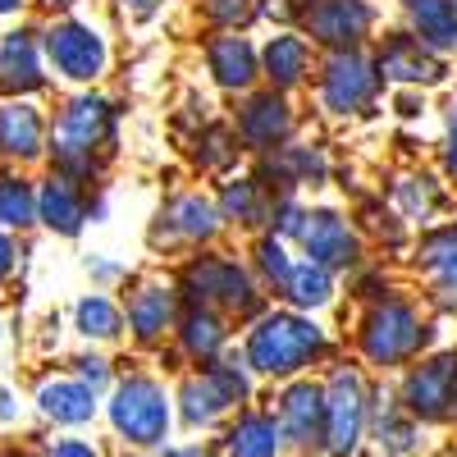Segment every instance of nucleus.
<instances>
[{
    "mask_svg": "<svg viewBox=\"0 0 457 457\" xmlns=\"http://www.w3.org/2000/svg\"><path fill=\"white\" fill-rule=\"evenodd\" d=\"M316 353H325V334L297 316H265L247 338V361L261 375H288L307 366Z\"/></svg>",
    "mask_w": 457,
    "mask_h": 457,
    "instance_id": "f257e3e1",
    "label": "nucleus"
},
{
    "mask_svg": "<svg viewBox=\"0 0 457 457\" xmlns=\"http://www.w3.org/2000/svg\"><path fill=\"white\" fill-rule=\"evenodd\" d=\"M110 426L137 448H156L170 435V398L156 379L133 375L110 398Z\"/></svg>",
    "mask_w": 457,
    "mask_h": 457,
    "instance_id": "f03ea898",
    "label": "nucleus"
},
{
    "mask_svg": "<svg viewBox=\"0 0 457 457\" xmlns=\"http://www.w3.org/2000/svg\"><path fill=\"white\" fill-rule=\"evenodd\" d=\"M110 137V105L101 96H79L69 101L55 120V161L64 174H87L92 151Z\"/></svg>",
    "mask_w": 457,
    "mask_h": 457,
    "instance_id": "7ed1b4c3",
    "label": "nucleus"
},
{
    "mask_svg": "<svg viewBox=\"0 0 457 457\" xmlns=\"http://www.w3.org/2000/svg\"><path fill=\"white\" fill-rule=\"evenodd\" d=\"M46 60L55 64V73L73 83H92L96 73L105 69V42L92 23L79 19H60L46 28Z\"/></svg>",
    "mask_w": 457,
    "mask_h": 457,
    "instance_id": "20e7f679",
    "label": "nucleus"
},
{
    "mask_svg": "<svg viewBox=\"0 0 457 457\" xmlns=\"http://www.w3.org/2000/svg\"><path fill=\"white\" fill-rule=\"evenodd\" d=\"M421 338H426V329H421V320H416V312L403 307V302H385V307L366 320L361 348L375 366H398L421 348Z\"/></svg>",
    "mask_w": 457,
    "mask_h": 457,
    "instance_id": "39448f33",
    "label": "nucleus"
},
{
    "mask_svg": "<svg viewBox=\"0 0 457 457\" xmlns=\"http://www.w3.org/2000/svg\"><path fill=\"white\" fill-rule=\"evenodd\" d=\"M243 398H247V375L238 366H211L183 385V421L187 426H215Z\"/></svg>",
    "mask_w": 457,
    "mask_h": 457,
    "instance_id": "423d86ee",
    "label": "nucleus"
},
{
    "mask_svg": "<svg viewBox=\"0 0 457 457\" xmlns=\"http://www.w3.org/2000/svg\"><path fill=\"white\" fill-rule=\"evenodd\" d=\"M325 407H329V430L325 444L334 457H348L361 444L366 430V385L357 370H334L329 389H325Z\"/></svg>",
    "mask_w": 457,
    "mask_h": 457,
    "instance_id": "0eeeda50",
    "label": "nucleus"
},
{
    "mask_svg": "<svg viewBox=\"0 0 457 457\" xmlns=\"http://www.w3.org/2000/svg\"><path fill=\"white\" fill-rule=\"evenodd\" d=\"M453 398H457V357H435L426 366H416L407 375V389H403V403L411 416L421 421H444L453 411Z\"/></svg>",
    "mask_w": 457,
    "mask_h": 457,
    "instance_id": "6e6552de",
    "label": "nucleus"
},
{
    "mask_svg": "<svg viewBox=\"0 0 457 457\" xmlns=\"http://www.w3.org/2000/svg\"><path fill=\"white\" fill-rule=\"evenodd\" d=\"M279 430L302 444V448H316L329 430V407H325V389L316 385H293L279 403Z\"/></svg>",
    "mask_w": 457,
    "mask_h": 457,
    "instance_id": "1a4fd4ad",
    "label": "nucleus"
},
{
    "mask_svg": "<svg viewBox=\"0 0 457 457\" xmlns=\"http://www.w3.org/2000/svg\"><path fill=\"white\" fill-rule=\"evenodd\" d=\"M187 288H193L197 297H206V302L234 307V312H247V307H252V284H247V275L238 270L234 261H220V256L197 261L193 270H187Z\"/></svg>",
    "mask_w": 457,
    "mask_h": 457,
    "instance_id": "9d476101",
    "label": "nucleus"
},
{
    "mask_svg": "<svg viewBox=\"0 0 457 457\" xmlns=\"http://www.w3.org/2000/svg\"><path fill=\"white\" fill-rule=\"evenodd\" d=\"M312 37L325 46H357L370 32V10L361 0H320V5L307 14Z\"/></svg>",
    "mask_w": 457,
    "mask_h": 457,
    "instance_id": "9b49d317",
    "label": "nucleus"
},
{
    "mask_svg": "<svg viewBox=\"0 0 457 457\" xmlns=\"http://www.w3.org/2000/svg\"><path fill=\"white\" fill-rule=\"evenodd\" d=\"M370 92H375V73H370V64H366L361 55H338V60H329L325 87H320V96H325L329 110H338V114L361 110V105L370 101Z\"/></svg>",
    "mask_w": 457,
    "mask_h": 457,
    "instance_id": "f8f14e48",
    "label": "nucleus"
},
{
    "mask_svg": "<svg viewBox=\"0 0 457 457\" xmlns=\"http://www.w3.org/2000/svg\"><path fill=\"white\" fill-rule=\"evenodd\" d=\"M302 247L312 252V261L316 265H348V261H357V238H353V228L343 224L334 211H316V215H307V224H302Z\"/></svg>",
    "mask_w": 457,
    "mask_h": 457,
    "instance_id": "ddd939ff",
    "label": "nucleus"
},
{
    "mask_svg": "<svg viewBox=\"0 0 457 457\" xmlns=\"http://www.w3.org/2000/svg\"><path fill=\"white\" fill-rule=\"evenodd\" d=\"M42 142H46V124L37 114V105H28V101L0 105V156L32 161V156H42Z\"/></svg>",
    "mask_w": 457,
    "mask_h": 457,
    "instance_id": "4468645a",
    "label": "nucleus"
},
{
    "mask_svg": "<svg viewBox=\"0 0 457 457\" xmlns=\"http://www.w3.org/2000/svg\"><path fill=\"white\" fill-rule=\"evenodd\" d=\"M42 55H37L32 32H5L0 37V92H37L42 87Z\"/></svg>",
    "mask_w": 457,
    "mask_h": 457,
    "instance_id": "2eb2a0df",
    "label": "nucleus"
},
{
    "mask_svg": "<svg viewBox=\"0 0 457 457\" xmlns=\"http://www.w3.org/2000/svg\"><path fill=\"white\" fill-rule=\"evenodd\" d=\"M37 220H42L46 228H55V234H64V238L83 228L87 206H83L79 183H73L69 174H51L42 183V193H37Z\"/></svg>",
    "mask_w": 457,
    "mask_h": 457,
    "instance_id": "dca6fc26",
    "label": "nucleus"
},
{
    "mask_svg": "<svg viewBox=\"0 0 457 457\" xmlns=\"http://www.w3.org/2000/svg\"><path fill=\"white\" fill-rule=\"evenodd\" d=\"M379 73L394 83H439L444 64L426 51V42H416V37H389L385 51H379Z\"/></svg>",
    "mask_w": 457,
    "mask_h": 457,
    "instance_id": "f3484780",
    "label": "nucleus"
},
{
    "mask_svg": "<svg viewBox=\"0 0 457 457\" xmlns=\"http://www.w3.org/2000/svg\"><path fill=\"white\" fill-rule=\"evenodd\" d=\"M42 416H51L55 426H87L96 416V389H87L83 379H51L37 394Z\"/></svg>",
    "mask_w": 457,
    "mask_h": 457,
    "instance_id": "a211bd4d",
    "label": "nucleus"
},
{
    "mask_svg": "<svg viewBox=\"0 0 457 457\" xmlns=\"http://www.w3.org/2000/svg\"><path fill=\"white\" fill-rule=\"evenodd\" d=\"M279 448H284V430L261 411H247L224 439L228 457H279Z\"/></svg>",
    "mask_w": 457,
    "mask_h": 457,
    "instance_id": "6ab92c4d",
    "label": "nucleus"
},
{
    "mask_svg": "<svg viewBox=\"0 0 457 457\" xmlns=\"http://www.w3.org/2000/svg\"><path fill=\"white\" fill-rule=\"evenodd\" d=\"M170 320H174V293L170 288H137L133 293V302H129V325H133V334L142 338V343H156L165 329H170Z\"/></svg>",
    "mask_w": 457,
    "mask_h": 457,
    "instance_id": "aec40b11",
    "label": "nucleus"
},
{
    "mask_svg": "<svg viewBox=\"0 0 457 457\" xmlns=\"http://www.w3.org/2000/svg\"><path fill=\"white\" fill-rule=\"evenodd\" d=\"M407 10H411V23L426 46H435V51L457 46V5L453 0H411Z\"/></svg>",
    "mask_w": 457,
    "mask_h": 457,
    "instance_id": "412c9836",
    "label": "nucleus"
},
{
    "mask_svg": "<svg viewBox=\"0 0 457 457\" xmlns=\"http://www.w3.org/2000/svg\"><path fill=\"white\" fill-rule=\"evenodd\" d=\"M206 55H211V73L224 87H247L256 79V55L243 37H215Z\"/></svg>",
    "mask_w": 457,
    "mask_h": 457,
    "instance_id": "4be33fe9",
    "label": "nucleus"
},
{
    "mask_svg": "<svg viewBox=\"0 0 457 457\" xmlns=\"http://www.w3.org/2000/svg\"><path fill=\"white\" fill-rule=\"evenodd\" d=\"M421 265H426V275L435 279V288H439L448 302H457V224H453V228H439V234L426 238Z\"/></svg>",
    "mask_w": 457,
    "mask_h": 457,
    "instance_id": "5701e85b",
    "label": "nucleus"
},
{
    "mask_svg": "<svg viewBox=\"0 0 457 457\" xmlns=\"http://www.w3.org/2000/svg\"><path fill=\"white\" fill-rule=\"evenodd\" d=\"M243 137L252 146H275L284 133H288V105L279 96H256L247 110H243Z\"/></svg>",
    "mask_w": 457,
    "mask_h": 457,
    "instance_id": "b1692460",
    "label": "nucleus"
},
{
    "mask_svg": "<svg viewBox=\"0 0 457 457\" xmlns=\"http://www.w3.org/2000/svg\"><path fill=\"white\" fill-rule=\"evenodd\" d=\"M37 224V193L28 179L19 174H0V228H28Z\"/></svg>",
    "mask_w": 457,
    "mask_h": 457,
    "instance_id": "393cba45",
    "label": "nucleus"
},
{
    "mask_svg": "<svg viewBox=\"0 0 457 457\" xmlns=\"http://www.w3.org/2000/svg\"><path fill=\"white\" fill-rule=\"evenodd\" d=\"M265 69H270V79L279 87L302 83V73H307V46H302V37H275L265 46Z\"/></svg>",
    "mask_w": 457,
    "mask_h": 457,
    "instance_id": "a878e982",
    "label": "nucleus"
},
{
    "mask_svg": "<svg viewBox=\"0 0 457 457\" xmlns=\"http://www.w3.org/2000/svg\"><path fill=\"white\" fill-rule=\"evenodd\" d=\"M165 220H170L174 234H183V238H211L215 224H220V215H215V206L206 197H179Z\"/></svg>",
    "mask_w": 457,
    "mask_h": 457,
    "instance_id": "bb28decb",
    "label": "nucleus"
},
{
    "mask_svg": "<svg viewBox=\"0 0 457 457\" xmlns=\"http://www.w3.org/2000/svg\"><path fill=\"white\" fill-rule=\"evenodd\" d=\"M284 293L297 302V307H320V302H329V270L316 265V261H302V265H293Z\"/></svg>",
    "mask_w": 457,
    "mask_h": 457,
    "instance_id": "cd10ccee",
    "label": "nucleus"
},
{
    "mask_svg": "<svg viewBox=\"0 0 457 457\" xmlns=\"http://www.w3.org/2000/svg\"><path fill=\"white\" fill-rule=\"evenodd\" d=\"M375 444L385 448L389 457H403V453H416V421H411V411L403 416L398 407H385L379 411V421H375Z\"/></svg>",
    "mask_w": 457,
    "mask_h": 457,
    "instance_id": "c85d7f7f",
    "label": "nucleus"
},
{
    "mask_svg": "<svg viewBox=\"0 0 457 457\" xmlns=\"http://www.w3.org/2000/svg\"><path fill=\"white\" fill-rule=\"evenodd\" d=\"M220 343H224V329L211 312H193L183 320V348L187 357H197V361H211L220 353Z\"/></svg>",
    "mask_w": 457,
    "mask_h": 457,
    "instance_id": "c756f323",
    "label": "nucleus"
},
{
    "mask_svg": "<svg viewBox=\"0 0 457 457\" xmlns=\"http://www.w3.org/2000/svg\"><path fill=\"white\" fill-rule=\"evenodd\" d=\"M73 316H79V329L87 338H114V334H120V307H114L110 297H101V293L83 297Z\"/></svg>",
    "mask_w": 457,
    "mask_h": 457,
    "instance_id": "7c9ffc66",
    "label": "nucleus"
},
{
    "mask_svg": "<svg viewBox=\"0 0 457 457\" xmlns=\"http://www.w3.org/2000/svg\"><path fill=\"white\" fill-rule=\"evenodd\" d=\"M394 197H398V206L407 211V215H430L435 211V202H439V193H435V183L430 179H403L398 187H394Z\"/></svg>",
    "mask_w": 457,
    "mask_h": 457,
    "instance_id": "2f4dec72",
    "label": "nucleus"
},
{
    "mask_svg": "<svg viewBox=\"0 0 457 457\" xmlns=\"http://www.w3.org/2000/svg\"><path fill=\"white\" fill-rule=\"evenodd\" d=\"M224 206H228V215H238L243 224H256L261 220V202H256V183H234L224 193Z\"/></svg>",
    "mask_w": 457,
    "mask_h": 457,
    "instance_id": "473e14b6",
    "label": "nucleus"
},
{
    "mask_svg": "<svg viewBox=\"0 0 457 457\" xmlns=\"http://www.w3.org/2000/svg\"><path fill=\"white\" fill-rule=\"evenodd\" d=\"M261 270H265V279H270V284L288 288L293 265H288V256H284V247H279V243H265V247H261Z\"/></svg>",
    "mask_w": 457,
    "mask_h": 457,
    "instance_id": "72a5a7b5",
    "label": "nucleus"
},
{
    "mask_svg": "<svg viewBox=\"0 0 457 457\" xmlns=\"http://www.w3.org/2000/svg\"><path fill=\"white\" fill-rule=\"evenodd\" d=\"M79 379H83L87 389H101L105 379H110V370H105V361H101V357H83V361H79Z\"/></svg>",
    "mask_w": 457,
    "mask_h": 457,
    "instance_id": "f704fd0d",
    "label": "nucleus"
},
{
    "mask_svg": "<svg viewBox=\"0 0 457 457\" xmlns=\"http://www.w3.org/2000/svg\"><path fill=\"white\" fill-rule=\"evenodd\" d=\"M46 457H96V448H92V444H83V439H60Z\"/></svg>",
    "mask_w": 457,
    "mask_h": 457,
    "instance_id": "c9c22d12",
    "label": "nucleus"
},
{
    "mask_svg": "<svg viewBox=\"0 0 457 457\" xmlns=\"http://www.w3.org/2000/svg\"><path fill=\"white\" fill-rule=\"evenodd\" d=\"M120 5H124L129 19H151V14L161 10V0H120Z\"/></svg>",
    "mask_w": 457,
    "mask_h": 457,
    "instance_id": "e433bc0d",
    "label": "nucleus"
},
{
    "mask_svg": "<svg viewBox=\"0 0 457 457\" xmlns=\"http://www.w3.org/2000/svg\"><path fill=\"white\" fill-rule=\"evenodd\" d=\"M10 270H14V243H10L5 228H0V284L10 279Z\"/></svg>",
    "mask_w": 457,
    "mask_h": 457,
    "instance_id": "4c0bfd02",
    "label": "nucleus"
},
{
    "mask_svg": "<svg viewBox=\"0 0 457 457\" xmlns=\"http://www.w3.org/2000/svg\"><path fill=\"white\" fill-rule=\"evenodd\" d=\"M215 19H243V0H211L206 5Z\"/></svg>",
    "mask_w": 457,
    "mask_h": 457,
    "instance_id": "58836bf2",
    "label": "nucleus"
},
{
    "mask_svg": "<svg viewBox=\"0 0 457 457\" xmlns=\"http://www.w3.org/2000/svg\"><path fill=\"white\" fill-rule=\"evenodd\" d=\"M448 170L457 174V110L448 114Z\"/></svg>",
    "mask_w": 457,
    "mask_h": 457,
    "instance_id": "ea45409f",
    "label": "nucleus"
},
{
    "mask_svg": "<svg viewBox=\"0 0 457 457\" xmlns=\"http://www.w3.org/2000/svg\"><path fill=\"white\" fill-rule=\"evenodd\" d=\"M170 457H211L202 444H187V448H170Z\"/></svg>",
    "mask_w": 457,
    "mask_h": 457,
    "instance_id": "a19ab883",
    "label": "nucleus"
},
{
    "mask_svg": "<svg viewBox=\"0 0 457 457\" xmlns=\"http://www.w3.org/2000/svg\"><path fill=\"white\" fill-rule=\"evenodd\" d=\"M23 10V0H0V19H10V14H19Z\"/></svg>",
    "mask_w": 457,
    "mask_h": 457,
    "instance_id": "79ce46f5",
    "label": "nucleus"
},
{
    "mask_svg": "<svg viewBox=\"0 0 457 457\" xmlns=\"http://www.w3.org/2000/svg\"><path fill=\"white\" fill-rule=\"evenodd\" d=\"M42 5H51V10H64V5H79V0H42Z\"/></svg>",
    "mask_w": 457,
    "mask_h": 457,
    "instance_id": "37998d69",
    "label": "nucleus"
},
{
    "mask_svg": "<svg viewBox=\"0 0 457 457\" xmlns=\"http://www.w3.org/2000/svg\"><path fill=\"white\" fill-rule=\"evenodd\" d=\"M453 416H457V398H453Z\"/></svg>",
    "mask_w": 457,
    "mask_h": 457,
    "instance_id": "c03bdc74",
    "label": "nucleus"
},
{
    "mask_svg": "<svg viewBox=\"0 0 457 457\" xmlns=\"http://www.w3.org/2000/svg\"><path fill=\"white\" fill-rule=\"evenodd\" d=\"M453 5H457V0H453Z\"/></svg>",
    "mask_w": 457,
    "mask_h": 457,
    "instance_id": "a18cd8bd",
    "label": "nucleus"
}]
</instances>
